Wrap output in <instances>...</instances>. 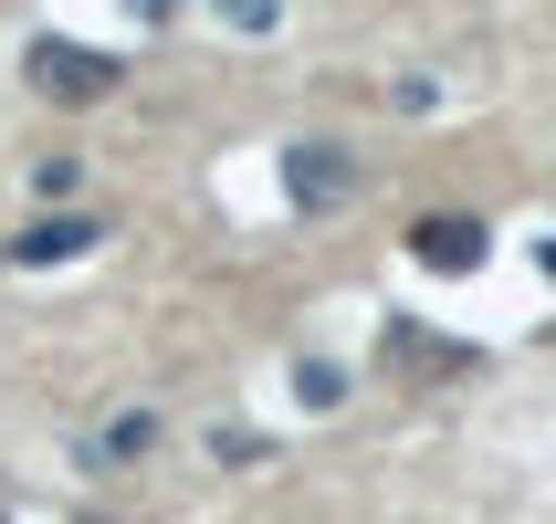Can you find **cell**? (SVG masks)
Instances as JSON below:
<instances>
[{"label": "cell", "mask_w": 556, "mask_h": 524, "mask_svg": "<svg viewBox=\"0 0 556 524\" xmlns=\"http://www.w3.org/2000/svg\"><path fill=\"white\" fill-rule=\"evenodd\" d=\"M105 242V220H31L22 242H11V263H31V273H53V263H74V252Z\"/></svg>", "instance_id": "277c9868"}, {"label": "cell", "mask_w": 556, "mask_h": 524, "mask_svg": "<svg viewBox=\"0 0 556 524\" xmlns=\"http://www.w3.org/2000/svg\"><path fill=\"white\" fill-rule=\"evenodd\" d=\"M126 11H137V22H168V11H179V0H126Z\"/></svg>", "instance_id": "ba28073f"}, {"label": "cell", "mask_w": 556, "mask_h": 524, "mask_svg": "<svg viewBox=\"0 0 556 524\" xmlns=\"http://www.w3.org/2000/svg\"><path fill=\"white\" fill-rule=\"evenodd\" d=\"M389 368H400V378H431V368H472V346H431V336H409V325H389Z\"/></svg>", "instance_id": "5b68a950"}, {"label": "cell", "mask_w": 556, "mask_h": 524, "mask_svg": "<svg viewBox=\"0 0 556 524\" xmlns=\"http://www.w3.org/2000/svg\"><path fill=\"white\" fill-rule=\"evenodd\" d=\"M22 63H31V85L53 94V105H105V94H116V74H126L116 53H94V42H63V31H42Z\"/></svg>", "instance_id": "6da1fadb"}, {"label": "cell", "mask_w": 556, "mask_h": 524, "mask_svg": "<svg viewBox=\"0 0 556 524\" xmlns=\"http://www.w3.org/2000/svg\"><path fill=\"white\" fill-rule=\"evenodd\" d=\"M211 11H220L231 31H274V22H283V0H211Z\"/></svg>", "instance_id": "52a82bcc"}, {"label": "cell", "mask_w": 556, "mask_h": 524, "mask_svg": "<svg viewBox=\"0 0 556 524\" xmlns=\"http://www.w3.org/2000/svg\"><path fill=\"white\" fill-rule=\"evenodd\" d=\"M535 273H546V283H556V231H546V242H535Z\"/></svg>", "instance_id": "9c48e42d"}, {"label": "cell", "mask_w": 556, "mask_h": 524, "mask_svg": "<svg viewBox=\"0 0 556 524\" xmlns=\"http://www.w3.org/2000/svg\"><path fill=\"white\" fill-rule=\"evenodd\" d=\"M483 252H494V231H483L472 210L409 220V263H420V273H483Z\"/></svg>", "instance_id": "3957f363"}, {"label": "cell", "mask_w": 556, "mask_h": 524, "mask_svg": "<svg viewBox=\"0 0 556 524\" xmlns=\"http://www.w3.org/2000/svg\"><path fill=\"white\" fill-rule=\"evenodd\" d=\"M294 399H305V409H337V399H346V368H326V357H305V368H294Z\"/></svg>", "instance_id": "8992f818"}, {"label": "cell", "mask_w": 556, "mask_h": 524, "mask_svg": "<svg viewBox=\"0 0 556 524\" xmlns=\"http://www.w3.org/2000/svg\"><path fill=\"white\" fill-rule=\"evenodd\" d=\"M357 189H368L357 148H337V137H305V148H283V200H294V210H346Z\"/></svg>", "instance_id": "7a4b0ae2"}]
</instances>
